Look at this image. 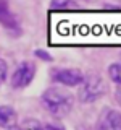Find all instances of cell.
Wrapping results in <instances>:
<instances>
[{
  "label": "cell",
  "instance_id": "cell-1",
  "mask_svg": "<svg viewBox=\"0 0 121 130\" xmlns=\"http://www.w3.org/2000/svg\"><path fill=\"white\" fill-rule=\"evenodd\" d=\"M40 103L42 107L55 119H65L74 107V98L66 89L52 86L40 94Z\"/></svg>",
  "mask_w": 121,
  "mask_h": 130
},
{
  "label": "cell",
  "instance_id": "cell-13",
  "mask_svg": "<svg viewBox=\"0 0 121 130\" xmlns=\"http://www.w3.org/2000/svg\"><path fill=\"white\" fill-rule=\"evenodd\" d=\"M115 98H116V101H118V104L121 106V86H118V89H116Z\"/></svg>",
  "mask_w": 121,
  "mask_h": 130
},
{
  "label": "cell",
  "instance_id": "cell-7",
  "mask_svg": "<svg viewBox=\"0 0 121 130\" xmlns=\"http://www.w3.org/2000/svg\"><path fill=\"white\" fill-rule=\"evenodd\" d=\"M18 125V112L10 104H0V127L13 130Z\"/></svg>",
  "mask_w": 121,
  "mask_h": 130
},
{
  "label": "cell",
  "instance_id": "cell-11",
  "mask_svg": "<svg viewBox=\"0 0 121 130\" xmlns=\"http://www.w3.org/2000/svg\"><path fill=\"white\" fill-rule=\"evenodd\" d=\"M34 55H36V57H39L40 60H44V62H52V60H53V57L48 54V52L42 51V49H37V51L34 52Z\"/></svg>",
  "mask_w": 121,
  "mask_h": 130
},
{
  "label": "cell",
  "instance_id": "cell-6",
  "mask_svg": "<svg viewBox=\"0 0 121 130\" xmlns=\"http://www.w3.org/2000/svg\"><path fill=\"white\" fill-rule=\"evenodd\" d=\"M0 24H2V28H5L13 38H18L23 32L18 18L13 15V11L10 10V5H8L7 2H0Z\"/></svg>",
  "mask_w": 121,
  "mask_h": 130
},
{
  "label": "cell",
  "instance_id": "cell-2",
  "mask_svg": "<svg viewBox=\"0 0 121 130\" xmlns=\"http://www.w3.org/2000/svg\"><path fill=\"white\" fill-rule=\"evenodd\" d=\"M107 93V85L102 76L99 75H87L84 83L79 88V101L84 104H92L99 101Z\"/></svg>",
  "mask_w": 121,
  "mask_h": 130
},
{
  "label": "cell",
  "instance_id": "cell-9",
  "mask_svg": "<svg viewBox=\"0 0 121 130\" xmlns=\"http://www.w3.org/2000/svg\"><path fill=\"white\" fill-rule=\"evenodd\" d=\"M76 7L74 2H63V0H60V2H50V5H48V8L50 10H66V8H73Z\"/></svg>",
  "mask_w": 121,
  "mask_h": 130
},
{
  "label": "cell",
  "instance_id": "cell-4",
  "mask_svg": "<svg viewBox=\"0 0 121 130\" xmlns=\"http://www.w3.org/2000/svg\"><path fill=\"white\" fill-rule=\"evenodd\" d=\"M36 72H37V67H36L34 62H29V60H24L18 65V67L13 70L10 76V86L13 89H24L27 88L32 83L36 76Z\"/></svg>",
  "mask_w": 121,
  "mask_h": 130
},
{
  "label": "cell",
  "instance_id": "cell-8",
  "mask_svg": "<svg viewBox=\"0 0 121 130\" xmlns=\"http://www.w3.org/2000/svg\"><path fill=\"white\" fill-rule=\"evenodd\" d=\"M107 73H108V76H110V80L113 83L121 86V62H115V63L108 65Z\"/></svg>",
  "mask_w": 121,
  "mask_h": 130
},
{
  "label": "cell",
  "instance_id": "cell-5",
  "mask_svg": "<svg viewBox=\"0 0 121 130\" xmlns=\"http://www.w3.org/2000/svg\"><path fill=\"white\" fill-rule=\"evenodd\" d=\"M95 130H121V112L113 107H103L94 125Z\"/></svg>",
  "mask_w": 121,
  "mask_h": 130
},
{
  "label": "cell",
  "instance_id": "cell-3",
  "mask_svg": "<svg viewBox=\"0 0 121 130\" xmlns=\"http://www.w3.org/2000/svg\"><path fill=\"white\" fill-rule=\"evenodd\" d=\"M50 80L53 83L63 85L68 88H74V86H81L86 80L82 70L74 67H53L50 70Z\"/></svg>",
  "mask_w": 121,
  "mask_h": 130
},
{
  "label": "cell",
  "instance_id": "cell-12",
  "mask_svg": "<svg viewBox=\"0 0 121 130\" xmlns=\"http://www.w3.org/2000/svg\"><path fill=\"white\" fill-rule=\"evenodd\" d=\"M44 128L45 130H66L63 125L55 124V122H48V124H44Z\"/></svg>",
  "mask_w": 121,
  "mask_h": 130
},
{
  "label": "cell",
  "instance_id": "cell-10",
  "mask_svg": "<svg viewBox=\"0 0 121 130\" xmlns=\"http://www.w3.org/2000/svg\"><path fill=\"white\" fill-rule=\"evenodd\" d=\"M7 76H8V63H7L5 59L0 57V85L5 83Z\"/></svg>",
  "mask_w": 121,
  "mask_h": 130
},
{
  "label": "cell",
  "instance_id": "cell-14",
  "mask_svg": "<svg viewBox=\"0 0 121 130\" xmlns=\"http://www.w3.org/2000/svg\"><path fill=\"white\" fill-rule=\"evenodd\" d=\"M78 130H87V128H86V127H79Z\"/></svg>",
  "mask_w": 121,
  "mask_h": 130
}]
</instances>
